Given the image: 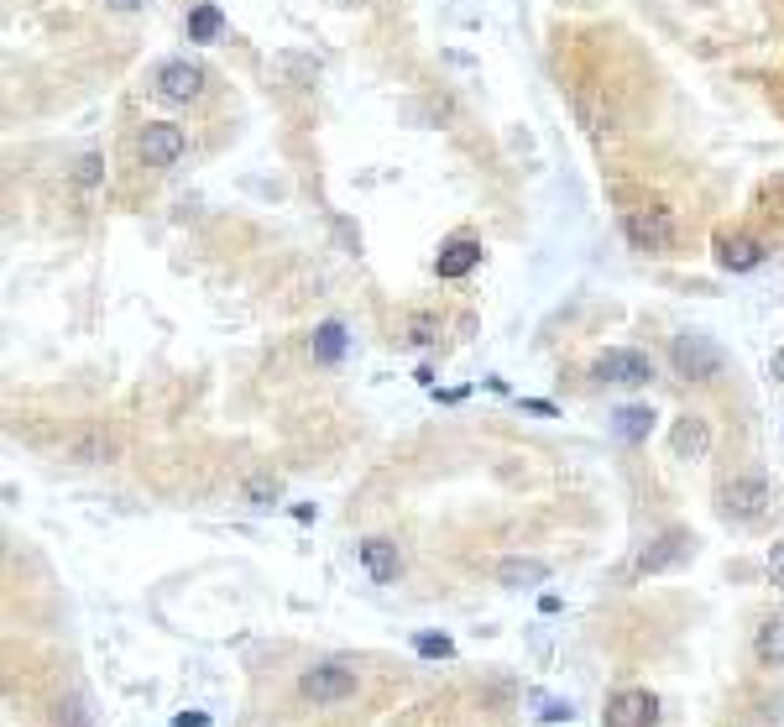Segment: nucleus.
Instances as JSON below:
<instances>
[{
	"mask_svg": "<svg viewBox=\"0 0 784 727\" xmlns=\"http://www.w3.org/2000/svg\"><path fill=\"white\" fill-rule=\"evenodd\" d=\"M670 367H675V377H685V382H717L722 367H727V356H722V346H717L711 335L685 330V335L670 340Z\"/></svg>",
	"mask_w": 784,
	"mask_h": 727,
	"instance_id": "nucleus-1",
	"label": "nucleus"
},
{
	"mask_svg": "<svg viewBox=\"0 0 784 727\" xmlns=\"http://www.w3.org/2000/svg\"><path fill=\"white\" fill-rule=\"evenodd\" d=\"M204 84H210V74H204V63H194V58H168V63H157V74H152L157 100H168V105H194L204 95Z\"/></svg>",
	"mask_w": 784,
	"mask_h": 727,
	"instance_id": "nucleus-2",
	"label": "nucleus"
},
{
	"mask_svg": "<svg viewBox=\"0 0 784 727\" xmlns=\"http://www.w3.org/2000/svg\"><path fill=\"white\" fill-rule=\"evenodd\" d=\"M622 231H628V241L649 257L675 252V210H628L622 215Z\"/></svg>",
	"mask_w": 784,
	"mask_h": 727,
	"instance_id": "nucleus-3",
	"label": "nucleus"
},
{
	"mask_svg": "<svg viewBox=\"0 0 784 727\" xmlns=\"http://www.w3.org/2000/svg\"><path fill=\"white\" fill-rule=\"evenodd\" d=\"M356 686H361V675H356L351 665H340V660L314 665V670H304V680H298V691H304V701H314V707H330V701H351Z\"/></svg>",
	"mask_w": 784,
	"mask_h": 727,
	"instance_id": "nucleus-4",
	"label": "nucleus"
},
{
	"mask_svg": "<svg viewBox=\"0 0 784 727\" xmlns=\"http://www.w3.org/2000/svg\"><path fill=\"white\" fill-rule=\"evenodd\" d=\"M596 382H617V388H643L654 382V356L633 346H612L596 356Z\"/></svg>",
	"mask_w": 784,
	"mask_h": 727,
	"instance_id": "nucleus-5",
	"label": "nucleus"
},
{
	"mask_svg": "<svg viewBox=\"0 0 784 727\" xmlns=\"http://www.w3.org/2000/svg\"><path fill=\"white\" fill-rule=\"evenodd\" d=\"M769 508V482H764V471H743V476H732V482L722 487V513L737 518V524H753V518H764Z\"/></svg>",
	"mask_w": 784,
	"mask_h": 727,
	"instance_id": "nucleus-6",
	"label": "nucleus"
},
{
	"mask_svg": "<svg viewBox=\"0 0 784 727\" xmlns=\"http://www.w3.org/2000/svg\"><path fill=\"white\" fill-rule=\"evenodd\" d=\"M690 555H696V539H690L685 529H664L659 539H649V544L638 550L633 571H638V576H659V571H675V565H685Z\"/></svg>",
	"mask_w": 784,
	"mask_h": 727,
	"instance_id": "nucleus-7",
	"label": "nucleus"
},
{
	"mask_svg": "<svg viewBox=\"0 0 784 727\" xmlns=\"http://www.w3.org/2000/svg\"><path fill=\"white\" fill-rule=\"evenodd\" d=\"M136 152H142L147 168H173L178 157L189 152V136H183V126H173V121H147L142 136H136Z\"/></svg>",
	"mask_w": 784,
	"mask_h": 727,
	"instance_id": "nucleus-8",
	"label": "nucleus"
},
{
	"mask_svg": "<svg viewBox=\"0 0 784 727\" xmlns=\"http://www.w3.org/2000/svg\"><path fill=\"white\" fill-rule=\"evenodd\" d=\"M654 722H659V696L643 691V686L617 691L602 712V727H654Z\"/></svg>",
	"mask_w": 784,
	"mask_h": 727,
	"instance_id": "nucleus-9",
	"label": "nucleus"
},
{
	"mask_svg": "<svg viewBox=\"0 0 784 727\" xmlns=\"http://www.w3.org/2000/svg\"><path fill=\"white\" fill-rule=\"evenodd\" d=\"M670 450H675V461H706L711 456V424L701 414H680L670 429Z\"/></svg>",
	"mask_w": 784,
	"mask_h": 727,
	"instance_id": "nucleus-10",
	"label": "nucleus"
},
{
	"mask_svg": "<svg viewBox=\"0 0 784 727\" xmlns=\"http://www.w3.org/2000/svg\"><path fill=\"white\" fill-rule=\"evenodd\" d=\"M481 241H471V236H455V241H445L440 246V257H434V272H440L445 283H455V278H466V272H476L481 267Z\"/></svg>",
	"mask_w": 784,
	"mask_h": 727,
	"instance_id": "nucleus-11",
	"label": "nucleus"
},
{
	"mask_svg": "<svg viewBox=\"0 0 784 727\" xmlns=\"http://www.w3.org/2000/svg\"><path fill=\"white\" fill-rule=\"evenodd\" d=\"M63 456L74 461V466H100V461L115 456V435H110L105 424H89V429H79V435L63 445Z\"/></svg>",
	"mask_w": 784,
	"mask_h": 727,
	"instance_id": "nucleus-12",
	"label": "nucleus"
},
{
	"mask_svg": "<svg viewBox=\"0 0 784 727\" xmlns=\"http://www.w3.org/2000/svg\"><path fill=\"white\" fill-rule=\"evenodd\" d=\"M654 419H659V414H654L649 403H622L617 414H612V435H617L622 445H643V440L654 435Z\"/></svg>",
	"mask_w": 784,
	"mask_h": 727,
	"instance_id": "nucleus-13",
	"label": "nucleus"
},
{
	"mask_svg": "<svg viewBox=\"0 0 784 727\" xmlns=\"http://www.w3.org/2000/svg\"><path fill=\"white\" fill-rule=\"evenodd\" d=\"M361 565H366V576H372L377 586L398 581V571H403L398 544H392V539H361Z\"/></svg>",
	"mask_w": 784,
	"mask_h": 727,
	"instance_id": "nucleus-14",
	"label": "nucleus"
},
{
	"mask_svg": "<svg viewBox=\"0 0 784 727\" xmlns=\"http://www.w3.org/2000/svg\"><path fill=\"white\" fill-rule=\"evenodd\" d=\"M717 262L727 272H753L758 262H764V241H753V236H722L717 241Z\"/></svg>",
	"mask_w": 784,
	"mask_h": 727,
	"instance_id": "nucleus-15",
	"label": "nucleus"
},
{
	"mask_svg": "<svg viewBox=\"0 0 784 727\" xmlns=\"http://www.w3.org/2000/svg\"><path fill=\"white\" fill-rule=\"evenodd\" d=\"M183 32H189V42H220L225 37V11L215 6V0H199V6L183 16Z\"/></svg>",
	"mask_w": 784,
	"mask_h": 727,
	"instance_id": "nucleus-16",
	"label": "nucleus"
},
{
	"mask_svg": "<svg viewBox=\"0 0 784 727\" xmlns=\"http://www.w3.org/2000/svg\"><path fill=\"white\" fill-rule=\"evenodd\" d=\"M345 346H351V335H345L340 320H325V325L314 330V340H309V351H314L319 367H335V361L345 356Z\"/></svg>",
	"mask_w": 784,
	"mask_h": 727,
	"instance_id": "nucleus-17",
	"label": "nucleus"
},
{
	"mask_svg": "<svg viewBox=\"0 0 784 727\" xmlns=\"http://www.w3.org/2000/svg\"><path fill=\"white\" fill-rule=\"evenodd\" d=\"M497 581L513 586V592H523V586H544L549 581V565L544 560H502L497 565Z\"/></svg>",
	"mask_w": 784,
	"mask_h": 727,
	"instance_id": "nucleus-18",
	"label": "nucleus"
},
{
	"mask_svg": "<svg viewBox=\"0 0 784 727\" xmlns=\"http://www.w3.org/2000/svg\"><path fill=\"white\" fill-rule=\"evenodd\" d=\"M241 497H246L251 508H278L283 487H278V476H272V471H251L246 482H241Z\"/></svg>",
	"mask_w": 784,
	"mask_h": 727,
	"instance_id": "nucleus-19",
	"label": "nucleus"
},
{
	"mask_svg": "<svg viewBox=\"0 0 784 727\" xmlns=\"http://www.w3.org/2000/svg\"><path fill=\"white\" fill-rule=\"evenodd\" d=\"M758 660H764V665H784V612L758 628Z\"/></svg>",
	"mask_w": 784,
	"mask_h": 727,
	"instance_id": "nucleus-20",
	"label": "nucleus"
},
{
	"mask_svg": "<svg viewBox=\"0 0 784 727\" xmlns=\"http://www.w3.org/2000/svg\"><path fill=\"white\" fill-rule=\"evenodd\" d=\"M68 178H74V189H84V194L100 189V184H105V157H100V152H79V157H74V173H68Z\"/></svg>",
	"mask_w": 784,
	"mask_h": 727,
	"instance_id": "nucleus-21",
	"label": "nucleus"
},
{
	"mask_svg": "<svg viewBox=\"0 0 784 727\" xmlns=\"http://www.w3.org/2000/svg\"><path fill=\"white\" fill-rule=\"evenodd\" d=\"M413 649L424 654V660H450L455 644L445 639V633H413Z\"/></svg>",
	"mask_w": 784,
	"mask_h": 727,
	"instance_id": "nucleus-22",
	"label": "nucleus"
},
{
	"mask_svg": "<svg viewBox=\"0 0 784 727\" xmlns=\"http://www.w3.org/2000/svg\"><path fill=\"white\" fill-rule=\"evenodd\" d=\"M434 340H440V320L413 314V320H408V346H434Z\"/></svg>",
	"mask_w": 784,
	"mask_h": 727,
	"instance_id": "nucleus-23",
	"label": "nucleus"
},
{
	"mask_svg": "<svg viewBox=\"0 0 784 727\" xmlns=\"http://www.w3.org/2000/svg\"><path fill=\"white\" fill-rule=\"evenodd\" d=\"M769 581L784 592V539H774V544H769Z\"/></svg>",
	"mask_w": 784,
	"mask_h": 727,
	"instance_id": "nucleus-24",
	"label": "nucleus"
},
{
	"mask_svg": "<svg viewBox=\"0 0 784 727\" xmlns=\"http://www.w3.org/2000/svg\"><path fill=\"white\" fill-rule=\"evenodd\" d=\"M539 717H544V722H570L575 707H570V701H544V712H539Z\"/></svg>",
	"mask_w": 784,
	"mask_h": 727,
	"instance_id": "nucleus-25",
	"label": "nucleus"
},
{
	"mask_svg": "<svg viewBox=\"0 0 784 727\" xmlns=\"http://www.w3.org/2000/svg\"><path fill=\"white\" fill-rule=\"evenodd\" d=\"M523 408H528V414H544V419H555V414H560V408L549 403V398H523Z\"/></svg>",
	"mask_w": 784,
	"mask_h": 727,
	"instance_id": "nucleus-26",
	"label": "nucleus"
},
{
	"mask_svg": "<svg viewBox=\"0 0 784 727\" xmlns=\"http://www.w3.org/2000/svg\"><path fill=\"white\" fill-rule=\"evenodd\" d=\"M105 6H110V11H121V16H131V11H142L147 0H105Z\"/></svg>",
	"mask_w": 784,
	"mask_h": 727,
	"instance_id": "nucleus-27",
	"label": "nucleus"
},
{
	"mask_svg": "<svg viewBox=\"0 0 784 727\" xmlns=\"http://www.w3.org/2000/svg\"><path fill=\"white\" fill-rule=\"evenodd\" d=\"M774 372H779V377H784V351H779V356H774Z\"/></svg>",
	"mask_w": 784,
	"mask_h": 727,
	"instance_id": "nucleus-28",
	"label": "nucleus"
},
{
	"mask_svg": "<svg viewBox=\"0 0 784 727\" xmlns=\"http://www.w3.org/2000/svg\"><path fill=\"white\" fill-rule=\"evenodd\" d=\"M335 6H361V0H335Z\"/></svg>",
	"mask_w": 784,
	"mask_h": 727,
	"instance_id": "nucleus-29",
	"label": "nucleus"
}]
</instances>
